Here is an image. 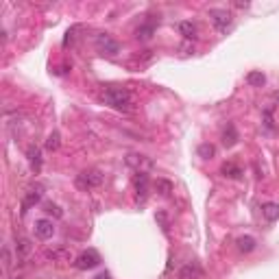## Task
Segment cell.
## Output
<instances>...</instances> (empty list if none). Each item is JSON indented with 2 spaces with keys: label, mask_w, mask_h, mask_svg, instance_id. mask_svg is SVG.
<instances>
[{
  "label": "cell",
  "mask_w": 279,
  "mask_h": 279,
  "mask_svg": "<svg viewBox=\"0 0 279 279\" xmlns=\"http://www.w3.org/2000/svg\"><path fill=\"white\" fill-rule=\"evenodd\" d=\"M103 103L116 109H129L131 105V92L127 88H107L103 92Z\"/></svg>",
  "instance_id": "6da1fadb"
},
{
  "label": "cell",
  "mask_w": 279,
  "mask_h": 279,
  "mask_svg": "<svg viewBox=\"0 0 279 279\" xmlns=\"http://www.w3.org/2000/svg\"><path fill=\"white\" fill-rule=\"evenodd\" d=\"M94 44H96V50L101 52V55L116 57L118 52H120V44H118L116 39L109 35V33H98L96 39H94Z\"/></svg>",
  "instance_id": "7a4b0ae2"
},
{
  "label": "cell",
  "mask_w": 279,
  "mask_h": 279,
  "mask_svg": "<svg viewBox=\"0 0 279 279\" xmlns=\"http://www.w3.org/2000/svg\"><path fill=\"white\" fill-rule=\"evenodd\" d=\"M105 181V177H103V172L101 170H85L81 172V175L77 177V185L81 190H90V188H98Z\"/></svg>",
  "instance_id": "3957f363"
},
{
  "label": "cell",
  "mask_w": 279,
  "mask_h": 279,
  "mask_svg": "<svg viewBox=\"0 0 279 279\" xmlns=\"http://www.w3.org/2000/svg\"><path fill=\"white\" fill-rule=\"evenodd\" d=\"M98 264H101V255H98L94 249L83 251V253L75 260V266H77L79 270H90V268H96Z\"/></svg>",
  "instance_id": "277c9868"
},
{
  "label": "cell",
  "mask_w": 279,
  "mask_h": 279,
  "mask_svg": "<svg viewBox=\"0 0 279 279\" xmlns=\"http://www.w3.org/2000/svg\"><path fill=\"white\" fill-rule=\"evenodd\" d=\"M210 18L218 33H225L231 26V13L225 9H210Z\"/></svg>",
  "instance_id": "5b68a950"
},
{
  "label": "cell",
  "mask_w": 279,
  "mask_h": 279,
  "mask_svg": "<svg viewBox=\"0 0 279 279\" xmlns=\"http://www.w3.org/2000/svg\"><path fill=\"white\" fill-rule=\"evenodd\" d=\"M127 166H131L135 172H149V170H153L151 157L137 155V153H129V155H127Z\"/></svg>",
  "instance_id": "8992f818"
},
{
  "label": "cell",
  "mask_w": 279,
  "mask_h": 279,
  "mask_svg": "<svg viewBox=\"0 0 279 279\" xmlns=\"http://www.w3.org/2000/svg\"><path fill=\"white\" fill-rule=\"evenodd\" d=\"M33 229H35V236L39 240H50V238L55 236V223L48 221V218H37Z\"/></svg>",
  "instance_id": "52a82bcc"
},
{
  "label": "cell",
  "mask_w": 279,
  "mask_h": 279,
  "mask_svg": "<svg viewBox=\"0 0 279 279\" xmlns=\"http://www.w3.org/2000/svg\"><path fill=\"white\" fill-rule=\"evenodd\" d=\"M42 196H44L42 185H33V188H29V190H26V194H24V198H22V212L31 210L33 205H37L39 201H42Z\"/></svg>",
  "instance_id": "ba28073f"
},
{
  "label": "cell",
  "mask_w": 279,
  "mask_h": 279,
  "mask_svg": "<svg viewBox=\"0 0 279 279\" xmlns=\"http://www.w3.org/2000/svg\"><path fill=\"white\" fill-rule=\"evenodd\" d=\"M133 185H135L137 201L144 203L146 196H149V175H146V172H137L135 179H133Z\"/></svg>",
  "instance_id": "9c48e42d"
},
{
  "label": "cell",
  "mask_w": 279,
  "mask_h": 279,
  "mask_svg": "<svg viewBox=\"0 0 279 279\" xmlns=\"http://www.w3.org/2000/svg\"><path fill=\"white\" fill-rule=\"evenodd\" d=\"M155 29H157L155 20H146L144 24H140V26H137L135 37L140 39V42H146V39H151V37H153V33H155Z\"/></svg>",
  "instance_id": "30bf717a"
},
{
  "label": "cell",
  "mask_w": 279,
  "mask_h": 279,
  "mask_svg": "<svg viewBox=\"0 0 279 279\" xmlns=\"http://www.w3.org/2000/svg\"><path fill=\"white\" fill-rule=\"evenodd\" d=\"M179 33H181L185 39H196L198 26L194 22H190V20H183V22H179Z\"/></svg>",
  "instance_id": "8fae6325"
},
{
  "label": "cell",
  "mask_w": 279,
  "mask_h": 279,
  "mask_svg": "<svg viewBox=\"0 0 279 279\" xmlns=\"http://www.w3.org/2000/svg\"><path fill=\"white\" fill-rule=\"evenodd\" d=\"M262 216L266 218L268 223L279 221V203H264L262 205Z\"/></svg>",
  "instance_id": "7c38bea8"
},
{
  "label": "cell",
  "mask_w": 279,
  "mask_h": 279,
  "mask_svg": "<svg viewBox=\"0 0 279 279\" xmlns=\"http://www.w3.org/2000/svg\"><path fill=\"white\" fill-rule=\"evenodd\" d=\"M31 242L26 240V238H20L18 240V244H16V255H18V262H22V260H26V257L31 255Z\"/></svg>",
  "instance_id": "4fadbf2b"
},
{
  "label": "cell",
  "mask_w": 279,
  "mask_h": 279,
  "mask_svg": "<svg viewBox=\"0 0 279 279\" xmlns=\"http://www.w3.org/2000/svg\"><path fill=\"white\" fill-rule=\"evenodd\" d=\"M236 244H238V249H240L242 253H251V251L257 247V242H255L253 236H240V238L236 240Z\"/></svg>",
  "instance_id": "5bb4252c"
},
{
  "label": "cell",
  "mask_w": 279,
  "mask_h": 279,
  "mask_svg": "<svg viewBox=\"0 0 279 279\" xmlns=\"http://www.w3.org/2000/svg\"><path fill=\"white\" fill-rule=\"evenodd\" d=\"M221 172L225 177H229V179H240L242 177V168L238 164H234V162H227V164H223V168H221Z\"/></svg>",
  "instance_id": "9a60e30c"
},
{
  "label": "cell",
  "mask_w": 279,
  "mask_h": 279,
  "mask_svg": "<svg viewBox=\"0 0 279 279\" xmlns=\"http://www.w3.org/2000/svg\"><path fill=\"white\" fill-rule=\"evenodd\" d=\"M247 83L251 85V88H262V85L266 83V77H264L260 70H253V72L247 75Z\"/></svg>",
  "instance_id": "2e32d148"
},
{
  "label": "cell",
  "mask_w": 279,
  "mask_h": 279,
  "mask_svg": "<svg viewBox=\"0 0 279 279\" xmlns=\"http://www.w3.org/2000/svg\"><path fill=\"white\" fill-rule=\"evenodd\" d=\"M238 142V131L234 124H227V129H225V133H223V144L225 146H234Z\"/></svg>",
  "instance_id": "e0dca14e"
},
{
  "label": "cell",
  "mask_w": 279,
  "mask_h": 279,
  "mask_svg": "<svg viewBox=\"0 0 279 279\" xmlns=\"http://www.w3.org/2000/svg\"><path fill=\"white\" fill-rule=\"evenodd\" d=\"M179 275H181V279H194V277L201 275V268H198L196 264L192 262V264H188V266H183V268H181V273H179Z\"/></svg>",
  "instance_id": "ac0fdd59"
},
{
  "label": "cell",
  "mask_w": 279,
  "mask_h": 279,
  "mask_svg": "<svg viewBox=\"0 0 279 279\" xmlns=\"http://www.w3.org/2000/svg\"><path fill=\"white\" fill-rule=\"evenodd\" d=\"M29 159H31L33 168L39 170V166H42V153H39L37 146H31V149H29Z\"/></svg>",
  "instance_id": "d6986e66"
},
{
  "label": "cell",
  "mask_w": 279,
  "mask_h": 279,
  "mask_svg": "<svg viewBox=\"0 0 279 279\" xmlns=\"http://www.w3.org/2000/svg\"><path fill=\"white\" fill-rule=\"evenodd\" d=\"M59 144H61V135H59V131H52V133L48 135V140H46V149H48V151H57Z\"/></svg>",
  "instance_id": "ffe728a7"
},
{
  "label": "cell",
  "mask_w": 279,
  "mask_h": 279,
  "mask_svg": "<svg viewBox=\"0 0 279 279\" xmlns=\"http://www.w3.org/2000/svg\"><path fill=\"white\" fill-rule=\"evenodd\" d=\"M214 155H216L214 144H201V146H198V157H203V159H212Z\"/></svg>",
  "instance_id": "44dd1931"
},
{
  "label": "cell",
  "mask_w": 279,
  "mask_h": 279,
  "mask_svg": "<svg viewBox=\"0 0 279 279\" xmlns=\"http://www.w3.org/2000/svg\"><path fill=\"white\" fill-rule=\"evenodd\" d=\"M155 188H157V192H159L162 196H168L170 192H172V183H170V181H166V179H157Z\"/></svg>",
  "instance_id": "7402d4cb"
},
{
  "label": "cell",
  "mask_w": 279,
  "mask_h": 279,
  "mask_svg": "<svg viewBox=\"0 0 279 279\" xmlns=\"http://www.w3.org/2000/svg\"><path fill=\"white\" fill-rule=\"evenodd\" d=\"M77 31H79V26H72V29H68V33H65V37H63V46H70L72 42H75Z\"/></svg>",
  "instance_id": "603a6c76"
},
{
  "label": "cell",
  "mask_w": 279,
  "mask_h": 279,
  "mask_svg": "<svg viewBox=\"0 0 279 279\" xmlns=\"http://www.w3.org/2000/svg\"><path fill=\"white\" fill-rule=\"evenodd\" d=\"M46 212H48V214H52L55 218H61L63 216V212L57 207V205H52V203H46Z\"/></svg>",
  "instance_id": "cb8c5ba5"
},
{
  "label": "cell",
  "mask_w": 279,
  "mask_h": 279,
  "mask_svg": "<svg viewBox=\"0 0 279 279\" xmlns=\"http://www.w3.org/2000/svg\"><path fill=\"white\" fill-rule=\"evenodd\" d=\"M3 264H5V270H9L11 268V253H9V249H3Z\"/></svg>",
  "instance_id": "d4e9b609"
},
{
  "label": "cell",
  "mask_w": 279,
  "mask_h": 279,
  "mask_svg": "<svg viewBox=\"0 0 279 279\" xmlns=\"http://www.w3.org/2000/svg\"><path fill=\"white\" fill-rule=\"evenodd\" d=\"M157 221H159V223H162V227H164V231H166V234H168V221H166V214H162V212H159V214H157Z\"/></svg>",
  "instance_id": "484cf974"
},
{
  "label": "cell",
  "mask_w": 279,
  "mask_h": 279,
  "mask_svg": "<svg viewBox=\"0 0 279 279\" xmlns=\"http://www.w3.org/2000/svg\"><path fill=\"white\" fill-rule=\"evenodd\" d=\"M94 279H111V277H109V273H101V275H96Z\"/></svg>",
  "instance_id": "4316f807"
}]
</instances>
